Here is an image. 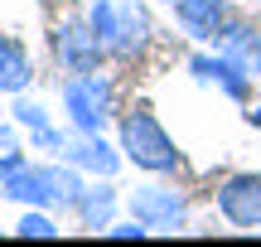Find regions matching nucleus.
<instances>
[{
  "mask_svg": "<svg viewBox=\"0 0 261 247\" xmlns=\"http://www.w3.org/2000/svg\"><path fill=\"white\" fill-rule=\"evenodd\" d=\"M121 155L130 165H140L145 175L179 170V145L169 141V131L155 121V112H145V107H136L130 116H121Z\"/></svg>",
  "mask_w": 261,
  "mask_h": 247,
  "instance_id": "f257e3e1",
  "label": "nucleus"
},
{
  "mask_svg": "<svg viewBox=\"0 0 261 247\" xmlns=\"http://www.w3.org/2000/svg\"><path fill=\"white\" fill-rule=\"evenodd\" d=\"M48 44H54L58 68H68V73H97V63H102V54H107L102 34L92 29V19H87V15L58 19L54 34H48Z\"/></svg>",
  "mask_w": 261,
  "mask_h": 247,
  "instance_id": "f03ea898",
  "label": "nucleus"
},
{
  "mask_svg": "<svg viewBox=\"0 0 261 247\" xmlns=\"http://www.w3.org/2000/svg\"><path fill=\"white\" fill-rule=\"evenodd\" d=\"M63 107H68V121L83 136H97L112 116V83L102 73H73L63 83Z\"/></svg>",
  "mask_w": 261,
  "mask_h": 247,
  "instance_id": "7ed1b4c3",
  "label": "nucleus"
},
{
  "mask_svg": "<svg viewBox=\"0 0 261 247\" xmlns=\"http://www.w3.org/2000/svg\"><path fill=\"white\" fill-rule=\"evenodd\" d=\"M218 209L232 228H261V170L227 175L218 189Z\"/></svg>",
  "mask_w": 261,
  "mask_h": 247,
  "instance_id": "20e7f679",
  "label": "nucleus"
},
{
  "mask_svg": "<svg viewBox=\"0 0 261 247\" xmlns=\"http://www.w3.org/2000/svg\"><path fill=\"white\" fill-rule=\"evenodd\" d=\"M130 218H140L145 228H179L184 223V199L169 184H136L130 189Z\"/></svg>",
  "mask_w": 261,
  "mask_h": 247,
  "instance_id": "39448f33",
  "label": "nucleus"
},
{
  "mask_svg": "<svg viewBox=\"0 0 261 247\" xmlns=\"http://www.w3.org/2000/svg\"><path fill=\"white\" fill-rule=\"evenodd\" d=\"M150 34H155L150 10L140 5V0H121V5H116V29H112V39H107V48L130 63V58H140L150 48Z\"/></svg>",
  "mask_w": 261,
  "mask_h": 247,
  "instance_id": "423d86ee",
  "label": "nucleus"
},
{
  "mask_svg": "<svg viewBox=\"0 0 261 247\" xmlns=\"http://www.w3.org/2000/svg\"><path fill=\"white\" fill-rule=\"evenodd\" d=\"M174 19L189 39L198 44H218V34L227 29V0H179Z\"/></svg>",
  "mask_w": 261,
  "mask_h": 247,
  "instance_id": "0eeeda50",
  "label": "nucleus"
},
{
  "mask_svg": "<svg viewBox=\"0 0 261 247\" xmlns=\"http://www.w3.org/2000/svg\"><path fill=\"white\" fill-rule=\"evenodd\" d=\"M218 54L232 58L247 78H261V24H242V19H227V29L218 34Z\"/></svg>",
  "mask_w": 261,
  "mask_h": 247,
  "instance_id": "6e6552de",
  "label": "nucleus"
},
{
  "mask_svg": "<svg viewBox=\"0 0 261 247\" xmlns=\"http://www.w3.org/2000/svg\"><path fill=\"white\" fill-rule=\"evenodd\" d=\"M189 73L198 78V83H213L218 92H227L232 102H247V87H252V78L242 73V68L232 63V58H223V54H194L189 58Z\"/></svg>",
  "mask_w": 261,
  "mask_h": 247,
  "instance_id": "1a4fd4ad",
  "label": "nucleus"
},
{
  "mask_svg": "<svg viewBox=\"0 0 261 247\" xmlns=\"http://www.w3.org/2000/svg\"><path fill=\"white\" fill-rule=\"evenodd\" d=\"M63 160L73 165V170L97 175V180H112V175L121 170V160H126V155H121V151H112V145L102 141V131H97V136H83V141L63 145Z\"/></svg>",
  "mask_w": 261,
  "mask_h": 247,
  "instance_id": "9d476101",
  "label": "nucleus"
},
{
  "mask_svg": "<svg viewBox=\"0 0 261 247\" xmlns=\"http://www.w3.org/2000/svg\"><path fill=\"white\" fill-rule=\"evenodd\" d=\"M29 78H34V73H29L24 48H19L10 34H0V92H10V97H15V92H24V87H29Z\"/></svg>",
  "mask_w": 261,
  "mask_h": 247,
  "instance_id": "9b49d317",
  "label": "nucleus"
},
{
  "mask_svg": "<svg viewBox=\"0 0 261 247\" xmlns=\"http://www.w3.org/2000/svg\"><path fill=\"white\" fill-rule=\"evenodd\" d=\"M77 213H83L87 228H112V213H116V189L112 184H87L83 199H77Z\"/></svg>",
  "mask_w": 261,
  "mask_h": 247,
  "instance_id": "f8f14e48",
  "label": "nucleus"
},
{
  "mask_svg": "<svg viewBox=\"0 0 261 247\" xmlns=\"http://www.w3.org/2000/svg\"><path fill=\"white\" fill-rule=\"evenodd\" d=\"M15 233H19V238H58L54 218H48V213H39V209H29L24 218L15 223Z\"/></svg>",
  "mask_w": 261,
  "mask_h": 247,
  "instance_id": "ddd939ff",
  "label": "nucleus"
},
{
  "mask_svg": "<svg viewBox=\"0 0 261 247\" xmlns=\"http://www.w3.org/2000/svg\"><path fill=\"white\" fill-rule=\"evenodd\" d=\"M15 116L29 126V131H44L48 126V116H44V107H34V102H15Z\"/></svg>",
  "mask_w": 261,
  "mask_h": 247,
  "instance_id": "4468645a",
  "label": "nucleus"
},
{
  "mask_svg": "<svg viewBox=\"0 0 261 247\" xmlns=\"http://www.w3.org/2000/svg\"><path fill=\"white\" fill-rule=\"evenodd\" d=\"M19 165H29V160H24L19 151H15V155H0V180H5V175H15Z\"/></svg>",
  "mask_w": 261,
  "mask_h": 247,
  "instance_id": "2eb2a0df",
  "label": "nucleus"
},
{
  "mask_svg": "<svg viewBox=\"0 0 261 247\" xmlns=\"http://www.w3.org/2000/svg\"><path fill=\"white\" fill-rule=\"evenodd\" d=\"M0 151H19V141H15V131H10V126H0Z\"/></svg>",
  "mask_w": 261,
  "mask_h": 247,
  "instance_id": "dca6fc26",
  "label": "nucleus"
},
{
  "mask_svg": "<svg viewBox=\"0 0 261 247\" xmlns=\"http://www.w3.org/2000/svg\"><path fill=\"white\" fill-rule=\"evenodd\" d=\"M247 116H252V126H256V131H261V107H252V112H247Z\"/></svg>",
  "mask_w": 261,
  "mask_h": 247,
  "instance_id": "f3484780",
  "label": "nucleus"
},
{
  "mask_svg": "<svg viewBox=\"0 0 261 247\" xmlns=\"http://www.w3.org/2000/svg\"><path fill=\"white\" fill-rule=\"evenodd\" d=\"M165 5H179V0H165Z\"/></svg>",
  "mask_w": 261,
  "mask_h": 247,
  "instance_id": "a211bd4d",
  "label": "nucleus"
},
{
  "mask_svg": "<svg viewBox=\"0 0 261 247\" xmlns=\"http://www.w3.org/2000/svg\"><path fill=\"white\" fill-rule=\"evenodd\" d=\"M39 5H48V0H39Z\"/></svg>",
  "mask_w": 261,
  "mask_h": 247,
  "instance_id": "6ab92c4d",
  "label": "nucleus"
}]
</instances>
